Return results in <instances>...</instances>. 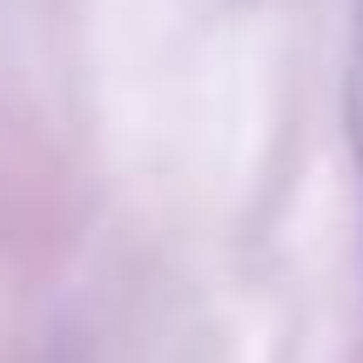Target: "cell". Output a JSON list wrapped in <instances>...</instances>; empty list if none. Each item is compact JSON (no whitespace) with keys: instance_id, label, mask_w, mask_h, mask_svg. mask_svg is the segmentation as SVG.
Returning a JSON list of instances; mask_svg holds the SVG:
<instances>
[{"instance_id":"cell-1","label":"cell","mask_w":363,"mask_h":363,"mask_svg":"<svg viewBox=\"0 0 363 363\" xmlns=\"http://www.w3.org/2000/svg\"><path fill=\"white\" fill-rule=\"evenodd\" d=\"M343 135L357 162V195H363V0H350V67H343Z\"/></svg>"}]
</instances>
